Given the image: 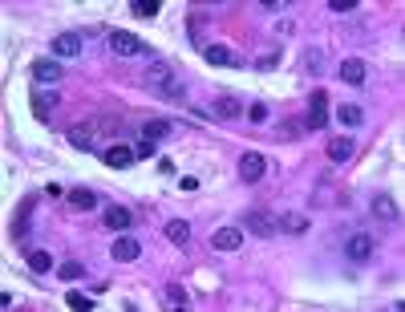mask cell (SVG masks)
Returning a JSON list of instances; mask_svg holds the SVG:
<instances>
[{"mask_svg":"<svg viewBox=\"0 0 405 312\" xmlns=\"http://www.w3.org/2000/svg\"><path fill=\"white\" fill-rule=\"evenodd\" d=\"M308 130H320V126H328V93L324 89H316L312 101H308V122H304Z\"/></svg>","mask_w":405,"mask_h":312,"instance_id":"obj_6","label":"cell"},{"mask_svg":"<svg viewBox=\"0 0 405 312\" xmlns=\"http://www.w3.org/2000/svg\"><path fill=\"white\" fill-rule=\"evenodd\" d=\"M211 243H215L219 252H239V243H243V231H239V227H219V231L211 235Z\"/></svg>","mask_w":405,"mask_h":312,"instance_id":"obj_13","label":"cell"},{"mask_svg":"<svg viewBox=\"0 0 405 312\" xmlns=\"http://www.w3.org/2000/svg\"><path fill=\"white\" fill-rule=\"evenodd\" d=\"M341 77H345L349 86H365L369 69H365V61H360V57H349V61H341Z\"/></svg>","mask_w":405,"mask_h":312,"instance_id":"obj_14","label":"cell"},{"mask_svg":"<svg viewBox=\"0 0 405 312\" xmlns=\"http://www.w3.org/2000/svg\"><path fill=\"white\" fill-rule=\"evenodd\" d=\"M130 12H134V16H154V12H158V4H150V0H142V4H130Z\"/></svg>","mask_w":405,"mask_h":312,"instance_id":"obj_29","label":"cell"},{"mask_svg":"<svg viewBox=\"0 0 405 312\" xmlns=\"http://www.w3.org/2000/svg\"><path fill=\"white\" fill-rule=\"evenodd\" d=\"M101 219H106V227H110V231H126V227H130V223H134V215H130V211H126V207H118V203H110V207H106V215H101Z\"/></svg>","mask_w":405,"mask_h":312,"instance_id":"obj_15","label":"cell"},{"mask_svg":"<svg viewBox=\"0 0 405 312\" xmlns=\"http://www.w3.org/2000/svg\"><path fill=\"white\" fill-rule=\"evenodd\" d=\"M65 138H69V146H77V150H93V146H97L90 126H69V130H65Z\"/></svg>","mask_w":405,"mask_h":312,"instance_id":"obj_19","label":"cell"},{"mask_svg":"<svg viewBox=\"0 0 405 312\" xmlns=\"http://www.w3.org/2000/svg\"><path fill=\"white\" fill-rule=\"evenodd\" d=\"M353 8H357L353 0H336V4H332V12H353Z\"/></svg>","mask_w":405,"mask_h":312,"instance_id":"obj_34","label":"cell"},{"mask_svg":"<svg viewBox=\"0 0 405 312\" xmlns=\"http://www.w3.org/2000/svg\"><path fill=\"white\" fill-rule=\"evenodd\" d=\"M61 77H65V65H61V61H33V82L53 86V82H61Z\"/></svg>","mask_w":405,"mask_h":312,"instance_id":"obj_12","label":"cell"},{"mask_svg":"<svg viewBox=\"0 0 405 312\" xmlns=\"http://www.w3.org/2000/svg\"><path fill=\"white\" fill-rule=\"evenodd\" d=\"M336 118H341L345 126H360V122H365V110H360V106H336Z\"/></svg>","mask_w":405,"mask_h":312,"instance_id":"obj_22","label":"cell"},{"mask_svg":"<svg viewBox=\"0 0 405 312\" xmlns=\"http://www.w3.org/2000/svg\"><path fill=\"white\" fill-rule=\"evenodd\" d=\"M247 231L260 235V239H268V235L280 231V223H275V215H268V211H251V215H247Z\"/></svg>","mask_w":405,"mask_h":312,"instance_id":"obj_9","label":"cell"},{"mask_svg":"<svg viewBox=\"0 0 405 312\" xmlns=\"http://www.w3.org/2000/svg\"><path fill=\"white\" fill-rule=\"evenodd\" d=\"M53 53H57L61 61H77V57H82V37H77V33H61V37H53Z\"/></svg>","mask_w":405,"mask_h":312,"instance_id":"obj_8","label":"cell"},{"mask_svg":"<svg viewBox=\"0 0 405 312\" xmlns=\"http://www.w3.org/2000/svg\"><path fill=\"white\" fill-rule=\"evenodd\" d=\"M57 272H61V280H82V276H86V264H77V260H69V264H61Z\"/></svg>","mask_w":405,"mask_h":312,"instance_id":"obj_26","label":"cell"},{"mask_svg":"<svg viewBox=\"0 0 405 312\" xmlns=\"http://www.w3.org/2000/svg\"><path fill=\"white\" fill-rule=\"evenodd\" d=\"M369 211H373L381 223H402V207H397V199H393V195H385V191H381V195H373Z\"/></svg>","mask_w":405,"mask_h":312,"instance_id":"obj_4","label":"cell"},{"mask_svg":"<svg viewBox=\"0 0 405 312\" xmlns=\"http://www.w3.org/2000/svg\"><path fill=\"white\" fill-rule=\"evenodd\" d=\"M247 118H251V122H268V106H264V101H251Z\"/></svg>","mask_w":405,"mask_h":312,"instance_id":"obj_30","label":"cell"},{"mask_svg":"<svg viewBox=\"0 0 405 312\" xmlns=\"http://www.w3.org/2000/svg\"><path fill=\"white\" fill-rule=\"evenodd\" d=\"M203 57H207L215 69H235V65H239L235 49H227V45H207V49H203Z\"/></svg>","mask_w":405,"mask_h":312,"instance_id":"obj_10","label":"cell"},{"mask_svg":"<svg viewBox=\"0 0 405 312\" xmlns=\"http://www.w3.org/2000/svg\"><path fill=\"white\" fill-rule=\"evenodd\" d=\"M29 267H33V272H49V267H53V256L37 248V252H29Z\"/></svg>","mask_w":405,"mask_h":312,"instance_id":"obj_25","label":"cell"},{"mask_svg":"<svg viewBox=\"0 0 405 312\" xmlns=\"http://www.w3.org/2000/svg\"><path fill=\"white\" fill-rule=\"evenodd\" d=\"M179 187H182V191H199V178H195V175H186V178L179 182Z\"/></svg>","mask_w":405,"mask_h":312,"instance_id":"obj_35","label":"cell"},{"mask_svg":"<svg viewBox=\"0 0 405 312\" xmlns=\"http://www.w3.org/2000/svg\"><path fill=\"white\" fill-rule=\"evenodd\" d=\"M304 57H308V73H324V53L320 49H308Z\"/></svg>","mask_w":405,"mask_h":312,"instance_id":"obj_27","label":"cell"},{"mask_svg":"<svg viewBox=\"0 0 405 312\" xmlns=\"http://www.w3.org/2000/svg\"><path fill=\"white\" fill-rule=\"evenodd\" d=\"M353 138H345V134H336V138H328V146H324V154L332 158V163H349L353 158Z\"/></svg>","mask_w":405,"mask_h":312,"instance_id":"obj_11","label":"cell"},{"mask_svg":"<svg viewBox=\"0 0 405 312\" xmlns=\"http://www.w3.org/2000/svg\"><path fill=\"white\" fill-rule=\"evenodd\" d=\"M171 130H175L171 122H150V126L142 130V138H150V142H162V138H171Z\"/></svg>","mask_w":405,"mask_h":312,"instance_id":"obj_23","label":"cell"},{"mask_svg":"<svg viewBox=\"0 0 405 312\" xmlns=\"http://www.w3.org/2000/svg\"><path fill=\"white\" fill-rule=\"evenodd\" d=\"M110 256H114L118 264H134L138 256H142V243H138L134 235H122V239H114V248H110Z\"/></svg>","mask_w":405,"mask_h":312,"instance_id":"obj_7","label":"cell"},{"mask_svg":"<svg viewBox=\"0 0 405 312\" xmlns=\"http://www.w3.org/2000/svg\"><path fill=\"white\" fill-rule=\"evenodd\" d=\"M167 300H171V304H186V292H182L179 284H171V288H167Z\"/></svg>","mask_w":405,"mask_h":312,"instance_id":"obj_33","label":"cell"},{"mask_svg":"<svg viewBox=\"0 0 405 312\" xmlns=\"http://www.w3.org/2000/svg\"><path fill=\"white\" fill-rule=\"evenodd\" d=\"M53 110H57V93H33V114H37L41 122H45Z\"/></svg>","mask_w":405,"mask_h":312,"instance_id":"obj_20","label":"cell"},{"mask_svg":"<svg viewBox=\"0 0 405 312\" xmlns=\"http://www.w3.org/2000/svg\"><path fill=\"white\" fill-rule=\"evenodd\" d=\"M162 235L175 243V248H186L191 243V223H182V219H171L167 227H162Z\"/></svg>","mask_w":405,"mask_h":312,"instance_id":"obj_17","label":"cell"},{"mask_svg":"<svg viewBox=\"0 0 405 312\" xmlns=\"http://www.w3.org/2000/svg\"><path fill=\"white\" fill-rule=\"evenodd\" d=\"M275 65H280V53H264V57L256 61V69H264V73H268V69H275Z\"/></svg>","mask_w":405,"mask_h":312,"instance_id":"obj_32","label":"cell"},{"mask_svg":"<svg viewBox=\"0 0 405 312\" xmlns=\"http://www.w3.org/2000/svg\"><path fill=\"white\" fill-rule=\"evenodd\" d=\"M69 203H73V211H93L97 207V195L93 191H69Z\"/></svg>","mask_w":405,"mask_h":312,"instance_id":"obj_21","label":"cell"},{"mask_svg":"<svg viewBox=\"0 0 405 312\" xmlns=\"http://www.w3.org/2000/svg\"><path fill=\"white\" fill-rule=\"evenodd\" d=\"M264 171H268V158H264V154L247 150V154L239 158V178H243V182H260V178H264Z\"/></svg>","mask_w":405,"mask_h":312,"instance_id":"obj_5","label":"cell"},{"mask_svg":"<svg viewBox=\"0 0 405 312\" xmlns=\"http://www.w3.org/2000/svg\"><path fill=\"white\" fill-rule=\"evenodd\" d=\"M373 248H377V243H373V235H365V231H353V235L345 239V256H349L353 264H369V260H373Z\"/></svg>","mask_w":405,"mask_h":312,"instance_id":"obj_3","label":"cell"},{"mask_svg":"<svg viewBox=\"0 0 405 312\" xmlns=\"http://www.w3.org/2000/svg\"><path fill=\"white\" fill-rule=\"evenodd\" d=\"M130 163H134V146H110V150H106V167L126 171Z\"/></svg>","mask_w":405,"mask_h":312,"instance_id":"obj_16","label":"cell"},{"mask_svg":"<svg viewBox=\"0 0 405 312\" xmlns=\"http://www.w3.org/2000/svg\"><path fill=\"white\" fill-rule=\"evenodd\" d=\"M146 82L158 89L162 97H182V77L175 69H167V65H150V73H146Z\"/></svg>","mask_w":405,"mask_h":312,"instance_id":"obj_1","label":"cell"},{"mask_svg":"<svg viewBox=\"0 0 405 312\" xmlns=\"http://www.w3.org/2000/svg\"><path fill=\"white\" fill-rule=\"evenodd\" d=\"M280 231H288V235H304L308 231V215H300V211H288V215H280Z\"/></svg>","mask_w":405,"mask_h":312,"instance_id":"obj_18","label":"cell"},{"mask_svg":"<svg viewBox=\"0 0 405 312\" xmlns=\"http://www.w3.org/2000/svg\"><path fill=\"white\" fill-rule=\"evenodd\" d=\"M110 49H114L118 57H150V49L138 41L134 33H122V29H114V33H110Z\"/></svg>","mask_w":405,"mask_h":312,"instance_id":"obj_2","label":"cell"},{"mask_svg":"<svg viewBox=\"0 0 405 312\" xmlns=\"http://www.w3.org/2000/svg\"><path fill=\"white\" fill-rule=\"evenodd\" d=\"M215 114L227 118V122H231V118H239V101H235V97H219V101H215Z\"/></svg>","mask_w":405,"mask_h":312,"instance_id":"obj_24","label":"cell"},{"mask_svg":"<svg viewBox=\"0 0 405 312\" xmlns=\"http://www.w3.org/2000/svg\"><path fill=\"white\" fill-rule=\"evenodd\" d=\"M65 304H69V309H90L93 300H90V296H82V292H69V296H65Z\"/></svg>","mask_w":405,"mask_h":312,"instance_id":"obj_31","label":"cell"},{"mask_svg":"<svg viewBox=\"0 0 405 312\" xmlns=\"http://www.w3.org/2000/svg\"><path fill=\"white\" fill-rule=\"evenodd\" d=\"M134 158H154V142H150V138H138Z\"/></svg>","mask_w":405,"mask_h":312,"instance_id":"obj_28","label":"cell"}]
</instances>
